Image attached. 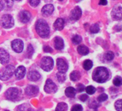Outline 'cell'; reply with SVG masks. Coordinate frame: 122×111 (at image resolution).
Returning a JSON list of instances; mask_svg holds the SVG:
<instances>
[{
    "mask_svg": "<svg viewBox=\"0 0 122 111\" xmlns=\"http://www.w3.org/2000/svg\"><path fill=\"white\" fill-rule=\"evenodd\" d=\"M110 77L109 71L104 67H97L93 72V79L98 83L106 82Z\"/></svg>",
    "mask_w": 122,
    "mask_h": 111,
    "instance_id": "cell-1",
    "label": "cell"
},
{
    "mask_svg": "<svg viewBox=\"0 0 122 111\" xmlns=\"http://www.w3.org/2000/svg\"><path fill=\"white\" fill-rule=\"evenodd\" d=\"M37 34L42 38H46L50 35V27L44 20H39L35 25Z\"/></svg>",
    "mask_w": 122,
    "mask_h": 111,
    "instance_id": "cell-2",
    "label": "cell"
},
{
    "mask_svg": "<svg viewBox=\"0 0 122 111\" xmlns=\"http://www.w3.org/2000/svg\"><path fill=\"white\" fill-rule=\"evenodd\" d=\"M15 72V67L12 65H7L0 71V79L3 81L10 79Z\"/></svg>",
    "mask_w": 122,
    "mask_h": 111,
    "instance_id": "cell-3",
    "label": "cell"
},
{
    "mask_svg": "<svg viewBox=\"0 0 122 111\" xmlns=\"http://www.w3.org/2000/svg\"><path fill=\"white\" fill-rule=\"evenodd\" d=\"M40 66L41 68L45 71V72H50L52 69L53 66H54V62L53 59L49 56H45L43 57L41 60L40 62Z\"/></svg>",
    "mask_w": 122,
    "mask_h": 111,
    "instance_id": "cell-4",
    "label": "cell"
},
{
    "mask_svg": "<svg viewBox=\"0 0 122 111\" xmlns=\"http://www.w3.org/2000/svg\"><path fill=\"white\" fill-rule=\"evenodd\" d=\"M20 92L17 88L15 87H11L7 90L5 92V97L8 100L15 101L17 100L18 97L20 96Z\"/></svg>",
    "mask_w": 122,
    "mask_h": 111,
    "instance_id": "cell-5",
    "label": "cell"
},
{
    "mask_svg": "<svg viewBox=\"0 0 122 111\" xmlns=\"http://www.w3.org/2000/svg\"><path fill=\"white\" fill-rule=\"evenodd\" d=\"M1 25L5 28H11L14 26V19L10 15H4L1 20H0Z\"/></svg>",
    "mask_w": 122,
    "mask_h": 111,
    "instance_id": "cell-6",
    "label": "cell"
},
{
    "mask_svg": "<svg viewBox=\"0 0 122 111\" xmlns=\"http://www.w3.org/2000/svg\"><path fill=\"white\" fill-rule=\"evenodd\" d=\"M57 85L55 84L54 82H52V80L51 79H47L46 82H45V85L44 87L45 91L48 93V94H52L56 92L57 90Z\"/></svg>",
    "mask_w": 122,
    "mask_h": 111,
    "instance_id": "cell-7",
    "label": "cell"
},
{
    "mask_svg": "<svg viewBox=\"0 0 122 111\" xmlns=\"http://www.w3.org/2000/svg\"><path fill=\"white\" fill-rule=\"evenodd\" d=\"M12 48L16 53H21L24 48V43L20 39H15L12 42Z\"/></svg>",
    "mask_w": 122,
    "mask_h": 111,
    "instance_id": "cell-8",
    "label": "cell"
},
{
    "mask_svg": "<svg viewBox=\"0 0 122 111\" xmlns=\"http://www.w3.org/2000/svg\"><path fill=\"white\" fill-rule=\"evenodd\" d=\"M57 67L59 72L66 73L68 69V63L63 59H57Z\"/></svg>",
    "mask_w": 122,
    "mask_h": 111,
    "instance_id": "cell-9",
    "label": "cell"
},
{
    "mask_svg": "<svg viewBox=\"0 0 122 111\" xmlns=\"http://www.w3.org/2000/svg\"><path fill=\"white\" fill-rule=\"evenodd\" d=\"M111 17L115 20H122V7H115L111 12Z\"/></svg>",
    "mask_w": 122,
    "mask_h": 111,
    "instance_id": "cell-10",
    "label": "cell"
},
{
    "mask_svg": "<svg viewBox=\"0 0 122 111\" xmlns=\"http://www.w3.org/2000/svg\"><path fill=\"white\" fill-rule=\"evenodd\" d=\"M10 61L9 53L3 48H0V63L2 64H7Z\"/></svg>",
    "mask_w": 122,
    "mask_h": 111,
    "instance_id": "cell-11",
    "label": "cell"
},
{
    "mask_svg": "<svg viewBox=\"0 0 122 111\" xmlns=\"http://www.w3.org/2000/svg\"><path fill=\"white\" fill-rule=\"evenodd\" d=\"M19 18L22 23H27L31 19V14L27 10H22L19 15Z\"/></svg>",
    "mask_w": 122,
    "mask_h": 111,
    "instance_id": "cell-12",
    "label": "cell"
},
{
    "mask_svg": "<svg viewBox=\"0 0 122 111\" xmlns=\"http://www.w3.org/2000/svg\"><path fill=\"white\" fill-rule=\"evenodd\" d=\"M38 92H39V88L35 85H29L25 89L26 94L31 97L36 95L38 93Z\"/></svg>",
    "mask_w": 122,
    "mask_h": 111,
    "instance_id": "cell-13",
    "label": "cell"
},
{
    "mask_svg": "<svg viewBox=\"0 0 122 111\" xmlns=\"http://www.w3.org/2000/svg\"><path fill=\"white\" fill-rule=\"evenodd\" d=\"M82 15V11L79 7H76L71 12V19L73 20H78Z\"/></svg>",
    "mask_w": 122,
    "mask_h": 111,
    "instance_id": "cell-14",
    "label": "cell"
},
{
    "mask_svg": "<svg viewBox=\"0 0 122 111\" xmlns=\"http://www.w3.org/2000/svg\"><path fill=\"white\" fill-rule=\"evenodd\" d=\"M25 73H26V69L23 66L19 67L15 71V77L17 79H22V78H24Z\"/></svg>",
    "mask_w": 122,
    "mask_h": 111,
    "instance_id": "cell-15",
    "label": "cell"
},
{
    "mask_svg": "<svg viewBox=\"0 0 122 111\" xmlns=\"http://www.w3.org/2000/svg\"><path fill=\"white\" fill-rule=\"evenodd\" d=\"M40 77H41L40 74L37 71H35V70L30 71L28 73V74H27V78L30 81H32V82H37V81H38L40 79Z\"/></svg>",
    "mask_w": 122,
    "mask_h": 111,
    "instance_id": "cell-16",
    "label": "cell"
},
{
    "mask_svg": "<svg viewBox=\"0 0 122 111\" xmlns=\"http://www.w3.org/2000/svg\"><path fill=\"white\" fill-rule=\"evenodd\" d=\"M53 11H54V7L51 4L45 5L42 9V15H45V16L50 15L53 12Z\"/></svg>",
    "mask_w": 122,
    "mask_h": 111,
    "instance_id": "cell-17",
    "label": "cell"
},
{
    "mask_svg": "<svg viewBox=\"0 0 122 111\" xmlns=\"http://www.w3.org/2000/svg\"><path fill=\"white\" fill-rule=\"evenodd\" d=\"M65 21L62 18H57L54 23V28L56 30H62L64 28Z\"/></svg>",
    "mask_w": 122,
    "mask_h": 111,
    "instance_id": "cell-18",
    "label": "cell"
},
{
    "mask_svg": "<svg viewBox=\"0 0 122 111\" xmlns=\"http://www.w3.org/2000/svg\"><path fill=\"white\" fill-rule=\"evenodd\" d=\"M54 45L57 50H62L64 47L63 40L60 37H56L54 40Z\"/></svg>",
    "mask_w": 122,
    "mask_h": 111,
    "instance_id": "cell-19",
    "label": "cell"
},
{
    "mask_svg": "<svg viewBox=\"0 0 122 111\" xmlns=\"http://www.w3.org/2000/svg\"><path fill=\"white\" fill-rule=\"evenodd\" d=\"M65 93H66V95L68 97H74L76 96V89L72 87H68L66 89V91H65Z\"/></svg>",
    "mask_w": 122,
    "mask_h": 111,
    "instance_id": "cell-20",
    "label": "cell"
},
{
    "mask_svg": "<svg viewBox=\"0 0 122 111\" xmlns=\"http://www.w3.org/2000/svg\"><path fill=\"white\" fill-rule=\"evenodd\" d=\"M78 50V52L79 54L81 55H83V56H86L87 54H88L89 53V49L87 46L84 45H81L78 47L77 48Z\"/></svg>",
    "mask_w": 122,
    "mask_h": 111,
    "instance_id": "cell-21",
    "label": "cell"
},
{
    "mask_svg": "<svg viewBox=\"0 0 122 111\" xmlns=\"http://www.w3.org/2000/svg\"><path fill=\"white\" fill-rule=\"evenodd\" d=\"M17 111H34L32 107L29 104H22L17 107Z\"/></svg>",
    "mask_w": 122,
    "mask_h": 111,
    "instance_id": "cell-22",
    "label": "cell"
},
{
    "mask_svg": "<svg viewBox=\"0 0 122 111\" xmlns=\"http://www.w3.org/2000/svg\"><path fill=\"white\" fill-rule=\"evenodd\" d=\"M0 2L4 8H10L13 5L14 0H0Z\"/></svg>",
    "mask_w": 122,
    "mask_h": 111,
    "instance_id": "cell-23",
    "label": "cell"
},
{
    "mask_svg": "<svg viewBox=\"0 0 122 111\" xmlns=\"http://www.w3.org/2000/svg\"><path fill=\"white\" fill-rule=\"evenodd\" d=\"M70 77H71V79L73 82H76V81H78L80 78H81V74L78 71H73L72 72V73L70 75Z\"/></svg>",
    "mask_w": 122,
    "mask_h": 111,
    "instance_id": "cell-24",
    "label": "cell"
},
{
    "mask_svg": "<svg viewBox=\"0 0 122 111\" xmlns=\"http://www.w3.org/2000/svg\"><path fill=\"white\" fill-rule=\"evenodd\" d=\"M68 105L65 102H60L59 103L55 109V111H67Z\"/></svg>",
    "mask_w": 122,
    "mask_h": 111,
    "instance_id": "cell-25",
    "label": "cell"
},
{
    "mask_svg": "<svg viewBox=\"0 0 122 111\" xmlns=\"http://www.w3.org/2000/svg\"><path fill=\"white\" fill-rule=\"evenodd\" d=\"M83 67L85 70L86 71H88L90 70L92 67H93V62L92 61L88 59V60H86L84 62H83Z\"/></svg>",
    "mask_w": 122,
    "mask_h": 111,
    "instance_id": "cell-26",
    "label": "cell"
},
{
    "mask_svg": "<svg viewBox=\"0 0 122 111\" xmlns=\"http://www.w3.org/2000/svg\"><path fill=\"white\" fill-rule=\"evenodd\" d=\"M113 58H114V53L111 50H108L104 53V59L107 61H112Z\"/></svg>",
    "mask_w": 122,
    "mask_h": 111,
    "instance_id": "cell-27",
    "label": "cell"
},
{
    "mask_svg": "<svg viewBox=\"0 0 122 111\" xmlns=\"http://www.w3.org/2000/svg\"><path fill=\"white\" fill-rule=\"evenodd\" d=\"M113 83L116 87H120L122 84V77L119 76L115 77L113 80Z\"/></svg>",
    "mask_w": 122,
    "mask_h": 111,
    "instance_id": "cell-28",
    "label": "cell"
},
{
    "mask_svg": "<svg viewBox=\"0 0 122 111\" xmlns=\"http://www.w3.org/2000/svg\"><path fill=\"white\" fill-rule=\"evenodd\" d=\"M56 77H57V79L60 82H63L66 80V73H62V72H58V73H57Z\"/></svg>",
    "mask_w": 122,
    "mask_h": 111,
    "instance_id": "cell-29",
    "label": "cell"
},
{
    "mask_svg": "<svg viewBox=\"0 0 122 111\" xmlns=\"http://www.w3.org/2000/svg\"><path fill=\"white\" fill-rule=\"evenodd\" d=\"M100 31V28H99V25L98 24H93L91 26L90 28V32L91 33H98V32Z\"/></svg>",
    "mask_w": 122,
    "mask_h": 111,
    "instance_id": "cell-30",
    "label": "cell"
},
{
    "mask_svg": "<svg viewBox=\"0 0 122 111\" xmlns=\"http://www.w3.org/2000/svg\"><path fill=\"white\" fill-rule=\"evenodd\" d=\"M81 41H82V38H81V36H80L78 35H76L72 38V42L75 45L80 44L81 43Z\"/></svg>",
    "mask_w": 122,
    "mask_h": 111,
    "instance_id": "cell-31",
    "label": "cell"
},
{
    "mask_svg": "<svg viewBox=\"0 0 122 111\" xmlns=\"http://www.w3.org/2000/svg\"><path fill=\"white\" fill-rule=\"evenodd\" d=\"M114 106L117 111H122V100H118L115 102Z\"/></svg>",
    "mask_w": 122,
    "mask_h": 111,
    "instance_id": "cell-32",
    "label": "cell"
},
{
    "mask_svg": "<svg viewBox=\"0 0 122 111\" xmlns=\"http://www.w3.org/2000/svg\"><path fill=\"white\" fill-rule=\"evenodd\" d=\"M96 89L93 86H88L86 88V92L88 94H93L96 92Z\"/></svg>",
    "mask_w": 122,
    "mask_h": 111,
    "instance_id": "cell-33",
    "label": "cell"
},
{
    "mask_svg": "<svg viewBox=\"0 0 122 111\" xmlns=\"http://www.w3.org/2000/svg\"><path fill=\"white\" fill-rule=\"evenodd\" d=\"M108 99V95L106 94H100L98 97V98H97V100H98V102H103V101H106V100Z\"/></svg>",
    "mask_w": 122,
    "mask_h": 111,
    "instance_id": "cell-34",
    "label": "cell"
},
{
    "mask_svg": "<svg viewBox=\"0 0 122 111\" xmlns=\"http://www.w3.org/2000/svg\"><path fill=\"white\" fill-rule=\"evenodd\" d=\"M33 52H34V49H33V47L32 45H29L27 46V56L28 57H31L32 55L33 54Z\"/></svg>",
    "mask_w": 122,
    "mask_h": 111,
    "instance_id": "cell-35",
    "label": "cell"
},
{
    "mask_svg": "<svg viewBox=\"0 0 122 111\" xmlns=\"http://www.w3.org/2000/svg\"><path fill=\"white\" fill-rule=\"evenodd\" d=\"M71 111H83V107L81 105H74Z\"/></svg>",
    "mask_w": 122,
    "mask_h": 111,
    "instance_id": "cell-36",
    "label": "cell"
},
{
    "mask_svg": "<svg viewBox=\"0 0 122 111\" xmlns=\"http://www.w3.org/2000/svg\"><path fill=\"white\" fill-rule=\"evenodd\" d=\"M29 2H30V4L32 7H35L38 6V5L40 2V0H29Z\"/></svg>",
    "mask_w": 122,
    "mask_h": 111,
    "instance_id": "cell-37",
    "label": "cell"
},
{
    "mask_svg": "<svg viewBox=\"0 0 122 111\" xmlns=\"http://www.w3.org/2000/svg\"><path fill=\"white\" fill-rule=\"evenodd\" d=\"M84 89H85V87H84L83 84H78L77 85V90H78V92H81L84 91Z\"/></svg>",
    "mask_w": 122,
    "mask_h": 111,
    "instance_id": "cell-38",
    "label": "cell"
},
{
    "mask_svg": "<svg viewBox=\"0 0 122 111\" xmlns=\"http://www.w3.org/2000/svg\"><path fill=\"white\" fill-rule=\"evenodd\" d=\"M43 50H44L45 52H47V53H52V49L49 45H45V46H44Z\"/></svg>",
    "mask_w": 122,
    "mask_h": 111,
    "instance_id": "cell-39",
    "label": "cell"
},
{
    "mask_svg": "<svg viewBox=\"0 0 122 111\" xmlns=\"http://www.w3.org/2000/svg\"><path fill=\"white\" fill-rule=\"evenodd\" d=\"M80 100H81L82 102H86L88 99V96L87 94H82L79 97Z\"/></svg>",
    "mask_w": 122,
    "mask_h": 111,
    "instance_id": "cell-40",
    "label": "cell"
},
{
    "mask_svg": "<svg viewBox=\"0 0 122 111\" xmlns=\"http://www.w3.org/2000/svg\"><path fill=\"white\" fill-rule=\"evenodd\" d=\"M108 3L107 0H100L99 1V5H106Z\"/></svg>",
    "mask_w": 122,
    "mask_h": 111,
    "instance_id": "cell-41",
    "label": "cell"
},
{
    "mask_svg": "<svg viewBox=\"0 0 122 111\" xmlns=\"http://www.w3.org/2000/svg\"><path fill=\"white\" fill-rule=\"evenodd\" d=\"M3 9H4V7H3L2 5L1 4V2H0V11H2V10Z\"/></svg>",
    "mask_w": 122,
    "mask_h": 111,
    "instance_id": "cell-42",
    "label": "cell"
},
{
    "mask_svg": "<svg viewBox=\"0 0 122 111\" xmlns=\"http://www.w3.org/2000/svg\"><path fill=\"white\" fill-rule=\"evenodd\" d=\"M52 0H45V2H51Z\"/></svg>",
    "mask_w": 122,
    "mask_h": 111,
    "instance_id": "cell-43",
    "label": "cell"
},
{
    "mask_svg": "<svg viewBox=\"0 0 122 111\" xmlns=\"http://www.w3.org/2000/svg\"><path fill=\"white\" fill-rule=\"evenodd\" d=\"M76 2H79V1H81V0H76Z\"/></svg>",
    "mask_w": 122,
    "mask_h": 111,
    "instance_id": "cell-44",
    "label": "cell"
},
{
    "mask_svg": "<svg viewBox=\"0 0 122 111\" xmlns=\"http://www.w3.org/2000/svg\"><path fill=\"white\" fill-rule=\"evenodd\" d=\"M1 87H2V86H1V84H0V89H1Z\"/></svg>",
    "mask_w": 122,
    "mask_h": 111,
    "instance_id": "cell-45",
    "label": "cell"
},
{
    "mask_svg": "<svg viewBox=\"0 0 122 111\" xmlns=\"http://www.w3.org/2000/svg\"><path fill=\"white\" fill-rule=\"evenodd\" d=\"M59 1H60V2H61V1H63V0H59Z\"/></svg>",
    "mask_w": 122,
    "mask_h": 111,
    "instance_id": "cell-46",
    "label": "cell"
},
{
    "mask_svg": "<svg viewBox=\"0 0 122 111\" xmlns=\"http://www.w3.org/2000/svg\"><path fill=\"white\" fill-rule=\"evenodd\" d=\"M16 1H21V0H16Z\"/></svg>",
    "mask_w": 122,
    "mask_h": 111,
    "instance_id": "cell-47",
    "label": "cell"
},
{
    "mask_svg": "<svg viewBox=\"0 0 122 111\" xmlns=\"http://www.w3.org/2000/svg\"><path fill=\"white\" fill-rule=\"evenodd\" d=\"M5 111H10V110H5Z\"/></svg>",
    "mask_w": 122,
    "mask_h": 111,
    "instance_id": "cell-48",
    "label": "cell"
}]
</instances>
